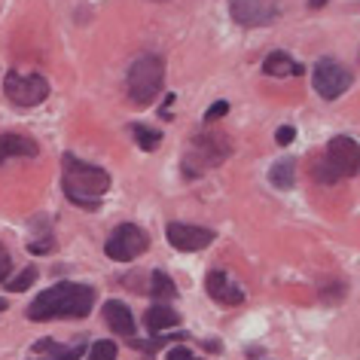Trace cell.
Returning <instances> with one entry per match:
<instances>
[{"mask_svg": "<svg viewBox=\"0 0 360 360\" xmlns=\"http://www.w3.org/2000/svg\"><path fill=\"white\" fill-rule=\"evenodd\" d=\"M150 293L156 296V300H174L177 296V284H174V278L171 275H165L162 272V269H156V272H153V281H150Z\"/></svg>", "mask_w": 360, "mask_h": 360, "instance_id": "ac0fdd59", "label": "cell"}, {"mask_svg": "<svg viewBox=\"0 0 360 360\" xmlns=\"http://www.w3.org/2000/svg\"><path fill=\"white\" fill-rule=\"evenodd\" d=\"M65 195L79 208H98L104 193L110 190V174L98 165L79 162L77 156H65Z\"/></svg>", "mask_w": 360, "mask_h": 360, "instance_id": "7a4b0ae2", "label": "cell"}, {"mask_svg": "<svg viewBox=\"0 0 360 360\" xmlns=\"http://www.w3.org/2000/svg\"><path fill=\"white\" fill-rule=\"evenodd\" d=\"M314 180H321V184H339L342 174L330 165L327 156H321V159H318V168H314Z\"/></svg>", "mask_w": 360, "mask_h": 360, "instance_id": "44dd1931", "label": "cell"}, {"mask_svg": "<svg viewBox=\"0 0 360 360\" xmlns=\"http://www.w3.org/2000/svg\"><path fill=\"white\" fill-rule=\"evenodd\" d=\"M323 156L330 159V165L339 171L342 177H354L357 168H360V147L354 138L348 134H336L330 143H327V153Z\"/></svg>", "mask_w": 360, "mask_h": 360, "instance_id": "9c48e42d", "label": "cell"}, {"mask_svg": "<svg viewBox=\"0 0 360 360\" xmlns=\"http://www.w3.org/2000/svg\"><path fill=\"white\" fill-rule=\"evenodd\" d=\"M232 153V143L226 134L220 131H199L190 143V153L184 156V174L199 177L208 168H217L220 162H226Z\"/></svg>", "mask_w": 360, "mask_h": 360, "instance_id": "3957f363", "label": "cell"}, {"mask_svg": "<svg viewBox=\"0 0 360 360\" xmlns=\"http://www.w3.org/2000/svg\"><path fill=\"white\" fill-rule=\"evenodd\" d=\"M226 113H229V104H226V101H217V104H211V107H208L205 120L214 122V120H220V116H226Z\"/></svg>", "mask_w": 360, "mask_h": 360, "instance_id": "603a6c76", "label": "cell"}, {"mask_svg": "<svg viewBox=\"0 0 360 360\" xmlns=\"http://www.w3.org/2000/svg\"><path fill=\"white\" fill-rule=\"evenodd\" d=\"M205 287H208L211 300H217L220 305H241V302H245V290H241V284L232 275L220 272V269L208 272V278H205Z\"/></svg>", "mask_w": 360, "mask_h": 360, "instance_id": "8fae6325", "label": "cell"}, {"mask_svg": "<svg viewBox=\"0 0 360 360\" xmlns=\"http://www.w3.org/2000/svg\"><path fill=\"white\" fill-rule=\"evenodd\" d=\"M147 248H150L147 232L141 226H134V223H122V226H116L110 232V238H107V245H104V254L116 259V263H131V259H138Z\"/></svg>", "mask_w": 360, "mask_h": 360, "instance_id": "5b68a950", "label": "cell"}, {"mask_svg": "<svg viewBox=\"0 0 360 360\" xmlns=\"http://www.w3.org/2000/svg\"><path fill=\"white\" fill-rule=\"evenodd\" d=\"M351 70L342 65L336 58H321L318 65L311 68V83H314V92H318L323 101H336L339 95L348 92L351 86Z\"/></svg>", "mask_w": 360, "mask_h": 360, "instance_id": "8992f818", "label": "cell"}, {"mask_svg": "<svg viewBox=\"0 0 360 360\" xmlns=\"http://www.w3.org/2000/svg\"><path fill=\"white\" fill-rule=\"evenodd\" d=\"M86 357L89 360H116V342H110V339L95 342V345L86 351Z\"/></svg>", "mask_w": 360, "mask_h": 360, "instance_id": "ffe728a7", "label": "cell"}, {"mask_svg": "<svg viewBox=\"0 0 360 360\" xmlns=\"http://www.w3.org/2000/svg\"><path fill=\"white\" fill-rule=\"evenodd\" d=\"M165 360H199V357L190 354V348L177 345V348H171V351H168V357H165Z\"/></svg>", "mask_w": 360, "mask_h": 360, "instance_id": "d4e9b609", "label": "cell"}, {"mask_svg": "<svg viewBox=\"0 0 360 360\" xmlns=\"http://www.w3.org/2000/svg\"><path fill=\"white\" fill-rule=\"evenodd\" d=\"M4 92L19 107H37L49 98V83L40 74H19V70H10L4 79Z\"/></svg>", "mask_w": 360, "mask_h": 360, "instance_id": "52a82bcc", "label": "cell"}, {"mask_svg": "<svg viewBox=\"0 0 360 360\" xmlns=\"http://www.w3.org/2000/svg\"><path fill=\"white\" fill-rule=\"evenodd\" d=\"M168 241L174 250H184V254H195V250H205L214 241L211 229L202 226H190V223H168Z\"/></svg>", "mask_w": 360, "mask_h": 360, "instance_id": "30bf717a", "label": "cell"}, {"mask_svg": "<svg viewBox=\"0 0 360 360\" xmlns=\"http://www.w3.org/2000/svg\"><path fill=\"white\" fill-rule=\"evenodd\" d=\"M165 83V61L159 56H141L129 70V101L134 107H150Z\"/></svg>", "mask_w": 360, "mask_h": 360, "instance_id": "277c9868", "label": "cell"}, {"mask_svg": "<svg viewBox=\"0 0 360 360\" xmlns=\"http://www.w3.org/2000/svg\"><path fill=\"white\" fill-rule=\"evenodd\" d=\"M34 281H37V269L28 266V269H25V272H22V275L10 284V290H15V293H19V290H28V287H31Z\"/></svg>", "mask_w": 360, "mask_h": 360, "instance_id": "7402d4cb", "label": "cell"}, {"mask_svg": "<svg viewBox=\"0 0 360 360\" xmlns=\"http://www.w3.org/2000/svg\"><path fill=\"white\" fill-rule=\"evenodd\" d=\"M131 134H134V141H138V147L147 153H153L162 143V134L156 129H147V125H131Z\"/></svg>", "mask_w": 360, "mask_h": 360, "instance_id": "d6986e66", "label": "cell"}, {"mask_svg": "<svg viewBox=\"0 0 360 360\" xmlns=\"http://www.w3.org/2000/svg\"><path fill=\"white\" fill-rule=\"evenodd\" d=\"M34 354H43V360H79L86 354V348L74 342V345H58L52 339H43L34 345Z\"/></svg>", "mask_w": 360, "mask_h": 360, "instance_id": "5bb4252c", "label": "cell"}, {"mask_svg": "<svg viewBox=\"0 0 360 360\" xmlns=\"http://www.w3.org/2000/svg\"><path fill=\"white\" fill-rule=\"evenodd\" d=\"M143 323H147V330L153 333H162V330H171V327H177L180 323V314L171 309V305L165 302H159V305H153V309L143 314Z\"/></svg>", "mask_w": 360, "mask_h": 360, "instance_id": "2e32d148", "label": "cell"}, {"mask_svg": "<svg viewBox=\"0 0 360 360\" xmlns=\"http://www.w3.org/2000/svg\"><path fill=\"white\" fill-rule=\"evenodd\" d=\"M6 311V300H0V314H4Z\"/></svg>", "mask_w": 360, "mask_h": 360, "instance_id": "83f0119b", "label": "cell"}, {"mask_svg": "<svg viewBox=\"0 0 360 360\" xmlns=\"http://www.w3.org/2000/svg\"><path fill=\"white\" fill-rule=\"evenodd\" d=\"M293 138H296V129H293V125H281V129L275 131V141L281 143V147H287V143H290Z\"/></svg>", "mask_w": 360, "mask_h": 360, "instance_id": "cb8c5ba5", "label": "cell"}, {"mask_svg": "<svg viewBox=\"0 0 360 360\" xmlns=\"http://www.w3.org/2000/svg\"><path fill=\"white\" fill-rule=\"evenodd\" d=\"M302 65H296V61L287 56V52H272V56H269L266 61H263V74L266 77H300L302 74Z\"/></svg>", "mask_w": 360, "mask_h": 360, "instance_id": "9a60e30c", "label": "cell"}, {"mask_svg": "<svg viewBox=\"0 0 360 360\" xmlns=\"http://www.w3.org/2000/svg\"><path fill=\"white\" fill-rule=\"evenodd\" d=\"M104 321H107V327H110L116 336H125V339L134 336V314H131V309L125 302L107 300L104 302Z\"/></svg>", "mask_w": 360, "mask_h": 360, "instance_id": "4fadbf2b", "label": "cell"}, {"mask_svg": "<svg viewBox=\"0 0 360 360\" xmlns=\"http://www.w3.org/2000/svg\"><path fill=\"white\" fill-rule=\"evenodd\" d=\"M37 153V141L28 138V134H0V165L10 159H34Z\"/></svg>", "mask_w": 360, "mask_h": 360, "instance_id": "7c38bea8", "label": "cell"}, {"mask_svg": "<svg viewBox=\"0 0 360 360\" xmlns=\"http://www.w3.org/2000/svg\"><path fill=\"white\" fill-rule=\"evenodd\" d=\"M10 266H13V263H10V254H6V248L0 245V281L10 275Z\"/></svg>", "mask_w": 360, "mask_h": 360, "instance_id": "484cf974", "label": "cell"}, {"mask_svg": "<svg viewBox=\"0 0 360 360\" xmlns=\"http://www.w3.org/2000/svg\"><path fill=\"white\" fill-rule=\"evenodd\" d=\"M229 13L245 28H259V25H272L278 19V6L272 0H232Z\"/></svg>", "mask_w": 360, "mask_h": 360, "instance_id": "ba28073f", "label": "cell"}, {"mask_svg": "<svg viewBox=\"0 0 360 360\" xmlns=\"http://www.w3.org/2000/svg\"><path fill=\"white\" fill-rule=\"evenodd\" d=\"M323 4H327V0H309V6H311V10H321Z\"/></svg>", "mask_w": 360, "mask_h": 360, "instance_id": "4316f807", "label": "cell"}, {"mask_svg": "<svg viewBox=\"0 0 360 360\" xmlns=\"http://www.w3.org/2000/svg\"><path fill=\"white\" fill-rule=\"evenodd\" d=\"M95 305V287L89 284H74V281H61L49 290H43L37 300L28 305V318L34 323L43 321H56V318H86Z\"/></svg>", "mask_w": 360, "mask_h": 360, "instance_id": "6da1fadb", "label": "cell"}, {"mask_svg": "<svg viewBox=\"0 0 360 360\" xmlns=\"http://www.w3.org/2000/svg\"><path fill=\"white\" fill-rule=\"evenodd\" d=\"M269 180H272V186H278V190H290L296 184V162L293 159L275 162V165L269 168Z\"/></svg>", "mask_w": 360, "mask_h": 360, "instance_id": "e0dca14e", "label": "cell"}]
</instances>
